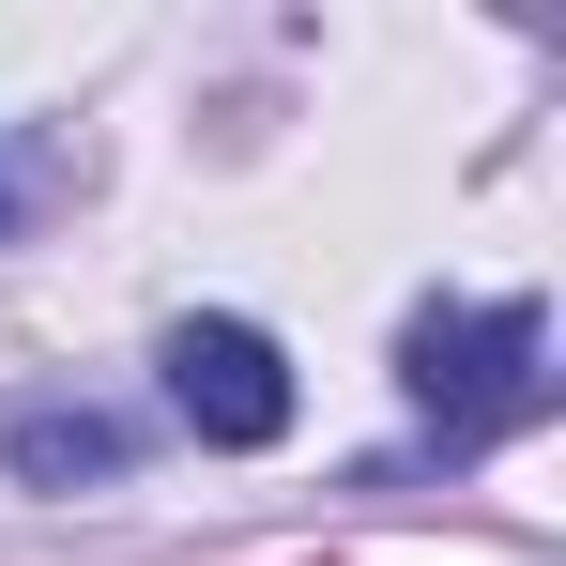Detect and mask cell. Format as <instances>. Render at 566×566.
<instances>
[{
	"mask_svg": "<svg viewBox=\"0 0 566 566\" xmlns=\"http://www.w3.org/2000/svg\"><path fill=\"white\" fill-rule=\"evenodd\" d=\"M169 398H185L199 444H230V460L291 429V368H276L261 322H169Z\"/></svg>",
	"mask_w": 566,
	"mask_h": 566,
	"instance_id": "2",
	"label": "cell"
},
{
	"mask_svg": "<svg viewBox=\"0 0 566 566\" xmlns=\"http://www.w3.org/2000/svg\"><path fill=\"white\" fill-rule=\"evenodd\" d=\"M15 474H31V490H77V474H123V429H107L93 398H77V413L46 398V413H15Z\"/></svg>",
	"mask_w": 566,
	"mask_h": 566,
	"instance_id": "3",
	"label": "cell"
},
{
	"mask_svg": "<svg viewBox=\"0 0 566 566\" xmlns=\"http://www.w3.org/2000/svg\"><path fill=\"white\" fill-rule=\"evenodd\" d=\"M398 382L444 413V444L536 429V413H552V322H536V306H429V322L398 337Z\"/></svg>",
	"mask_w": 566,
	"mask_h": 566,
	"instance_id": "1",
	"label": "cell"
}]
</instances>
